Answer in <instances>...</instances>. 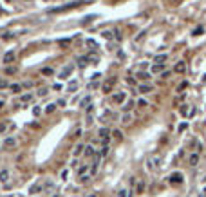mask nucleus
Segmentation results:
<instances>
[{"mask_svg":"<svg viewBox=\"0 0 206 197\" xmlns=\"http://www.w3.org/2000/svg\"><path fill=\"white\" fill-rule=\"evenodd\" d=\"M29 2H31V0H29Z\"/></svg>","mask_w":206,"mask_h":197,"instance_id":"de8ad7c7","label":"nucleus"},{"mask_svg":"<svg viewBox=\"0 0 206 197\" xmlns=\"http://www.w3.org/2000/svg\"><path fill=\"white\" fill-rule=\"evenodd\" d=\"M6 72H7V74H15V72H17V69H15V67H7V71H6Z\"/></svg>","mask_w":206,"mask_h":197,"instance_id":"ea45409f","label":"nucleus"},{"mask_svg":"<svg viewBox=\"0 0 206 197\" xmlns=\"http://www.w3.org/2000/svg\"><path fill=\"white\" fill-rule=\"evenodd\" d=\"M6 2H7V4H11V2H13V0H6Z\"/></svg>","mask_w":206,"mask_h":197,"instance_id":"49530a36","label":"nucleus"},{"mask_svg":"<svg viewBox=\"0 0 206 197\" xmlns=\"http://www.w3.org/2000/svg\"><path fill=\"white\" fill-rule=\"evenodd\" d=\"M199 159H201V154L199 152H192L190 158H188V165L190 166H197L199 165Z\"/></svg>","mask_w":206,"mask_h":197,"instance_id":"20e7f679","label":"nucleus"},{"mask_svg":"<svg viewBox=\"0 0 206 197\" xmlns=\"http://www.w3.org/2000/svg\"><path fill=\"white\" fill-rule=\"evenodd\" d=\"M118 197H132V190H127V188H120V190H118Z\"/></svg>","mask_w":206,"mask_h":197,"instance_id":"f8f14e48","label":"nucleus"},{"mask_svg":"<svg viewBox=\"0 0 206 197\" xmlns=\"http://www.w3.org/2000/svg\"><path fill=\"white\" fill-rule=\"evenodd\" d=\"M6 130H7V121H2L0 123V134H4Z\"/></svg>","mask_w":206,"mask_h":197,"instance_id":"7c9ffc66","label":"nucleus"},{"mask_svg":"<svg viewBox=\"0 0 206 197\" xmlns=\"http://www.w3.org/2000/svg\"><path fill=\"white\" fill-rule=\"evenodd\" d=\"M80 136H82V128H78V130L74 132V138H80Z\"/></svg>","mask_w":206,"mask_h":197,"instance_id":"79ce46f5","label":"nucleus"},{"mask_svg":"<svg viewBox=\"0 0 206 197\" xmlns=\"http://www.w3.org/2000/svg\"><path fill=\"white\" fill-rule=\"evenodd\" d=\"M15 145H17V139L15 138H7L4 141V147H6V148H11V147H15Z\"/></svg>","mask_w":206,"mask_h":197,"instance_id":"2eb2a0df","label":"nucleus"},{"mask_svg":"<svg viewBox=\"0 0 206 197\" xmlns=\"http://www.w3.org/2000/svg\"><path fill=\"white\" fill-rule=\"evenodd\" d=\"M83 148H85V145H82V143H80V145H76V148H74V152H72V156H74V158H78V156H82V154H83Z\"/></svg>","mask_w":206,"mask_h":197,"instance_id":"ddd939ff","label":"nucleus"},{"mask_svg":"<svg viewBox=\"0 0 206 197\" xmlns=\"http://www.w3.org/2000/svg\"><path fill=\"white\" fill-rule=\"evenodd\" d=\"M9 91H11L13 94H20V92H22V85H20V83H9Z\"/></svg>","mask_w":206,"mask_h":197,"instance_id":"9b49d317","label":"nucleus"},{"mask_svg":"<svg viewBox=\"0 0 206 197\" xmlns=\"http://www.w3.org/2000/svg\"><path fill=\"white\" fill-rule=\"evenodd\" d=\"M166 58H168V56H166V53H165V54H157V56L154 58V61H156V63H163V61H166Z\"/></svg>","mask_w":206,"mask_h":197,"instance_id":"4be33fe9","label":"nucleus"},{"mask_svg":"<svg viewBox=\"0 0 206 197\" xmlns=\"http://www.w3.org/2000/svg\"><path fill=\"white\" fill-rule=\"evenodd\" d=\"M125 99H127V92H125V91H118V92H114V94L110 96V101H112L114 105H121Z\"/></svg>","mask_w":206,"mask_h":197,"instance_id":"f03ea898","label":"nucleus"},{"mask_svg":"<svg viewBox=\"0 0 206 197\" xmlns=\"http://www.w3.org/2000/svg\"><path fill=\"white\" fill-rule=\"evenodd\" d=\"M185 89H186V81H183V83L177 87V92H181V91H185Z\"/></svg>","mask_w":206,"mask_h":197,"instance_id":"58836bf2","label":"nucleus"},{"mask_svg":"<svg viewBox=\"0 0 206 197\" xmlns=\"http://www.w3.org/2000/svg\"><path fill=\"white\" fill-rule=\"evenodd\" d=\"M183 179H185V176H183L181 172H174V174L168 176V183H172V184H181Z\"/></svg>","mask_w":206,"mask_h":197,"instance_id":"7ed1b4c3","label":"nucleus"},{"mask_svg":"<svg viewBox=\"0 0 206 197\" xmlns=\"http://www.w3.org/2000/svg\"><path fill=\"white\" fill-rule=\"evenodd\" d=\"M83 156H85V158H94V156H96V148H94L92 145H87V147L83 148Z\"/></svg>","mask_w":206,"mask_h":197,"instance_id":"39448f33","label":"nucleus"},{"mask_svg":"<svg viewBox=\"0 0 206 197\" xmlns=\"http://www.w3.org/2000/svg\"><path fill=\"white\" fill-rule=\"evenodd\" d=\"M2 109H4V101H0V110H2Z\"/></svg>","mask_w":206,"mask_h":197,"instance_id":"37998d69","label":"nucleus"},{"mask_svg":"<svg viewBox=\"0 0 206 197\" xmlns=\"http://www.w3.org/2000/svg\"><path fill=\"white\" fill-rule=\"evenodd\" d=\"M54 110H56V103H49V105L45 107V112H47V114H51V112H54Z\"/></svg>","mask_w":206,"mask_h":197,"instance_id":"a878e982","label":"nucleus"},{"mask_svg":"<svg viewBox=\"0 0 206 197\" xmlns=\"http://www.w3.org/2000/svg\"><path fill=\"white\" fill-rule=\"evenodd\" d=\"M161 163H163L161 154H159V152H154V154H150V156L146 158V168H148L150 172H157L159 166H161Z\"/></svg>","mask_w":206,"mask_h":197,"instance_id":"f257e3e1","label":"nucleus"},{"mask_svg":"<svg viewBox=\"0 0 206 197\" xmlns=\"http://www.w3.org/2000/svg\"><path fill=\"white\" fill-rule=\"evenodd\" d=\"M36 94H38L40 98H43V96H47V94H49V89H47V87H42V89H38V92H36Z\"/></svg>","mask_w":206,"mask_h":197,"instance_id":"393cba45","label":"nucleus"},{"mask_svg":"<svg viewBox=\"0 0 206 197\" xmlns=\"http://www.w3.org/2000/svg\"><path fill=\"white\" fill-rule=\"evenodd\" d=\"M89 177H90L89 174H85V176H82V177H80V183H85V181H89Z\"/></svg>","mask_w":206,"mask_h":197,"instance_id":"a19ab883","label":"nucleus"},{"mask_svg":"<svg viewBox=\"0 0 206 197\" xmlns=\"http://www.w3.org/2000/svg\"><path fill=\"white\" fill-rule=\"evenodd\" d=\"M170 74H172V71H163V72H161V78L168 80V78H170Z\"/></svg>","mask_w":206,"mask_h":197,"instance_id":"473e14b6","label":"nucleus"},{"mask_svg":"<svg viewBox=\"0 0 206 197\" xmlns=\"http://www.w3.org/2000/svg\"><path fill=\"white\" fill-rule=\"evenodd\" d=\"M40 190H42V184L40 183H36V184H33V186L29 188V194H38Z\"/></svg>","mask_w":206,"mask_h":197,"instance_id":"a211bd4d","label":"nucleus"},{"mask_svg":"<svg viewBox=\"0 0 206 197\" xmlns=\"http://www.w3.org/2000/svg\"><path fill=\"white\" fill-rule=\"evenodd\" d=\"M143 190H145V183H143V181H139V183H138V190H136V194H143Z\"/></svg>","mask_w":206,"mask_h":197,"instance_id":"cd10ccee","label":"nucleus"},{"mask_svg":"<svg viewBox=\"0 0 206 197\" xmlns=\"http://www.w3.org/2000/svg\"><path fill=\"white\" fill-rule=\"evenodd\" d=\"M121 121H123V125H130V123H132V114H130V112H127L123 118H121Z\"/></svg>","mask_w":206,"mask_h":197,"instance_id":"6ab92c4d","label":"nucleus"},{"mask_svg":"<svg viewBox=\"0 0 206 197\" xmlns=\"http://www.w3.org/2000/svg\"><path fill=\"white\" fill-rule=\"evenodd\" d=\"M203 195H204V197H206V186H204V190H203Z\"/></svg>","mask_w":206,"mask_h":197,"instance_id":"a18cd8bd","label":"nucleus"},{"mask_svg":"<svg viewBox=\"0 0 206 197\" xmlns=\"http://www.w3.org/2000/svg\"><path fill=\"white\" fill-rule=\"evenodd\" d=\"M72 71H74V67H72V65H67L62 72H60V78H67V76H71V74H72Z\"/></svg>","mask_w":206,"mask_h":197,"instance_id":"9d476101","label":"nucleus"},{"mask_svg":"<svg viewBox=\"0 0 206 197\" xmlns=\"http://www.w3.org/2000/svg\"><path fill=\"white\" fill-rule=\"evenodd\" d=\"M165 71V63H156L152 67V72H163Z\"/></svg>","mask_w":206,"mask_h":197,"instance_id":"f3484780","label":"nucleus"},{"mask_svg":"<svg viewBox=\"0 0 206 197\" xmlns=\"http://www.w3.org/2000/svg\"><path fill=\"white\" fill-rule=\"evenodd\" d=\"M90 101H92L90 96H85V98L82 99V103H80V107H89V105H90Z\"/></svg>","mask_w":206,"mask_h":197,"instance_id":"b1692460","label":"nucleus"},{"mask_svg":"<svg viewBox=\"0 0 206 197\" xmlns=\"http://www.w3.org/2000/svg\"><path fill=\"white\" fill-rule=\"evenodd\" d=\"M76 172H78V177H82V176H85V174L89 172V165H82V166H80V168H78Z\"/></svg>","mask_w":206,"mask_h":197,"instance_id":"dca6fc26","label":"nucleus"},{"mask_svg":"<svg viewBox=\"0 0 206 197\" xmlns=\"http://www.w3.org/2000/svg\"><path fill=\"white\" fill-rule=\"evenodd\" d=\"M174 72H177V74H185V72H186L185 61H177V63L174 65Z\"/></svg>","mask_w":206,"mask_h":197,"instance_id":"423d86ee","label":"nucleus"},{"mask_svg":"<svg viewBox=\"0 0 206 197\" xmlns=\"http://www.w3.org/2000/svg\"><path fill=\"white\" fill-rule=\"evenodd\" d=\"M6 87H9V83L6 80H0V89H6Z\"/></svg>","mask_w":206,"mask_h":197,"instance_id":"4c0bfd02","label":"nucleus"},{"mask_svg":"<svg viewBox=\"0 0 206 197\" xmlns=\"http://www.w3.org/2000/svg\"><path fill=\"white\" fill-rule=\"evenodd\" d=\"M132 107H134V101H132V99H130V101H127V103H125V107H123V112H125V114H127V112H130V109H132Z\"/></svg>","mask_w":206,"mask_h":197,"instance_id":"5701e85b","label":"nucleus"},{"mask_svg":"<svg viewBox=\"0 0 206 197\" xmlns=\"http://www.w3.org/2000/svg\"><path fill=\"white\" fill-rule=\"evenodd\" d=\"M33 114H35V116H40V114H42V109H40V107H35V109H33Z\"/></svg>","mask_w":206,"mask_h":197,"instance_id":"e433bc0d","label":"nucleus"},{"mask_svg":"<svg viewBox=\"0 0 206 197\" xmlns=\"http://www.w3.org/2000/svg\"><path fill=\"white\" fill-rule=\"evenodd\" d=\"M114 85H116V78H110L107 83H105V85H103V92H110Z\"/></svg>","mask_w":206,"mask_h":197,"instance_id":"1a4fd4ad","label":"nucleus"},{"mask_svg":"<svg viewBox=\"0 0 206 197\" xmlns=\"http://www.w3.org/2000/svg\"><path fill=\"white\" fill-rule=\"evenodd\" d=\"M110 136L116 139H123V132L121 130H110Z\"/></svg>","mask_w":206,"mask_h":197,"instance_id":"412c9836","label":"nucleus"},{"mask_svg":"<svg viewBox=\"0 0 206 197\" xmlns=\"http://www.w3.org/2000/svg\"><path fill=\"white\" fill-rule=\"evenodd\" d=\"M138 76H139L141 80H148V78H150V74H148V72H138Z\"/></svg>","mask_w":206,"mask_h":197,"instance_id":"72a5a7b5","label":"nucleus"},{"mask_svg":"<svg viewBox=\"0 0 206 197\" xmlns=\"http://www.w3.org/2000/svg\"><path fill=\"white\" fill-rule=\"evenodd\" d=\"M9 181V170H0V183H7Z\"/></svg>","mask_w":206,"mask_h":197,"instance_id":"4468645a","label":"nucleus"},{"mask_svg":"<svg viewBox=\"0 0 206 197\" xmlns=\"http://www.w3.org/2000/svg\"><path fill=\"white\" fill-rule=\"evenodd\" d=\"M109 150H110V148H109V145H105V147H101V148H100L98 156H100V158H105V156L109 154Z\"/></svg>","mask_w":206,"mask_h":197,"instance_id":"aec40b11","label":"nucleus"},{"mask_svg":"<svg viewBox=\"0 0 206 197\" xmlns=\"http://www.w3.org/2000/svg\"><path fill=\"white\" fill-rule=\"evenodd\" d=\"M13 36H15L13 33H4V35H2V38H4V40H11Z\"/></svg>","mask_w":206,"mask_h":197,"instance_id":"c9c22d12","label":"nucleus"},{"mask_svg":"<svg viewBox=\"0 0 206 197\" xmlns=\"http://www.w3.org/2000/svg\"><path fill=\"white\" fill-rule=\"evenodd\" d=\"M87 197H96V194H89Z\"/></svg>","mask_w":206,"mask_h":197,"instance_id":"c03bdc74","label":"nucleus"},{"mask_svg":"<svg viewBox=\"0 0 206 197\" xmlns=\"http://www.w3.org/2000/svg\"><path fill=\"white\" fill-rule=\"evenodd\" d=\"M15 58H17L15 51H7V53L4 54V63H11V61H15Z\"/></svg>","mask_w":206,"mask_h":197,"instance_id":"6e6552de","label":"nucleus"},{"mask_svg":"<svg viewBox=\"0 0 206 197\" xmlns=\"http://www.w3.org/2000/svg\"><path fill=\"white\" fill-rule=\"evenodd\" d=\"M31 99H33V94H24V96H22V101H24V103H29Z\"/></svg>","mask_w":206,"mask_h":197,"instance_id":"c756f323","label":"nucleus"},{"mask_svg":"<svg viewBox=\"0 0 206 197\" xmlns=\"http://www.w3.org/2000/svg\"><path fill=\"white\" fill-rule=\"evenodd\" d=\"M76 87H78V81H76V80H72V81L69 83V91H76Z\"/></svg>","mask_w":206,"mask_h":197,"instance_id":"c85d7f7f","label":"nucleus"},{"mask_svg":"<svg viewBox=\"0 0 206 197\" xmlns=\"http://www.w3.org/2000/svg\"><path fill=\"white\" fill-rule=\"evenodd\" d=\"M138 105H139L141 109H146V107H148V101H146V99H139V101H138Z\"/></svg>","mask_w":206,"mask_h":197,"instance_id":"2f4dec72","label":"nucleus"},{"mask_svg":"<svg viewBox=\"0 0 206 197\" xmlns=\"http://www.w3.org/2000/svg\"><path fill=\"white\" fill-rule=\"evenodd\" d=\"M138 91H139L141 94H150V92L154 91V85H148V83H143V85H139V87H138Z\"/></svg>","mask_w":206,"mask_h":197,"instance_id":"0eeeda50","label":"nucleus"},{"mask_svg":"<svg viewBox=\"0 0 206 197\" xmlns=\"http://www.w3.org/2000/svg\"><path fill=\"white\" fill-rule=\"evenodd\" d=\"M42 74L43 76H51V74H54V71L51 67H45V69H42Z\"/></svg>","mask_w":206,"mask_h":197,"instance_id":"bb28decb","label":"nucleus"},{"mask_svg":"<svg viewBox=\"0 0 206 197\" xmlns=\"http://www.w3.org/2000/svg\"><path fill=\"white\" fill-rule=\"evenodd\" d=\"M103 38L112 40V33H110V31H103Z\"/></svg>","mask_w":206,"mask_h":197,"instance_id":"f704fd0d","label":"nucleus"}]
</instances>
